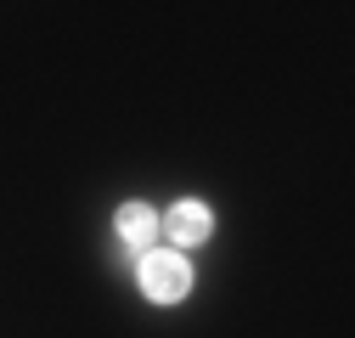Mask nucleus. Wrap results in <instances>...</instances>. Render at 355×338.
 Returning a JSON list of instances; mask_svg holds the SVG:
<instances>
[{"instance_id":"nucleus-1","label":"nucleus","mask_w":355,"mask_h":338,"mask_svg":"<svg viewBox=\"0 0 355 338\" xmlns=\"http://www.w3.org/2000/svg\"><path fill=\"white\" fill-rule=\"evenodd\" d=\"M187 287H192V265L181 254H147L141 260V293L147 299L175 305V299H187Z\"/></svg>"},{"instance_id":"nucleus-2","label":"nucleus","mask_w":355,"mask_h":338,"mask_svg":"<svg viewBox=\"0 0 355 338\" xmlns=\"http://www.w3.org/2000/svg\"><path fill=\"white\" fill-rule=\"evenodd\" d=\"M209 208L203 203H175L169 208V220H164V231H169V242H181V248H198L203 237H209Z\"/></svg>"},{"instance_id":"nucleus-3","label":"nucleus","mask_w":355,"mask_h":338,"mask_svg":"<svg viewBox=\"0 0 355 338\" xmlns=\"http://www.w3.org/2000/svg\"><path fill=\"white\" fill-rule=\"evenodd\" d=\"M153 231H158V220H153L147 203H124V208H119V237H124V248H147Z\"/></svg>"}]
</instances>
